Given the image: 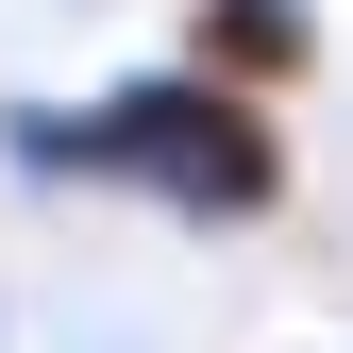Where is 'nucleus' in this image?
Here are the masks:
<instances>
[{
	"label": "nucleus",
	"instance_id": "3",
	"mask_svg": "<svg viewBox=\"0 0 353 353\" xmlns=\"http://www.w3.org/2000/svg\"><path fill=\"white\" fill-rule=\"evenodd\" d=\"M320 353H353V336H320Z\"/></svg>",
	"mask_w": 353,
	"mask_h": 353
},
{
	"label": "nucleus",
	"instance_id": "2",
	"mask_svg": "<svg viewBox=\"0 0 353 353\" xmlns=\"http://www.w3.org/2000/svg\"><path fill=\"white\" fill-rule=\"evenodd\" d=\"M168 51H185L202 84H236V101H303V84H320V0H185V34H168Z\"/></svg>",
	"mask_w": 353,
	"mask_h": 353
},
{
	"label": "nucleus",
	"instance_id": "1",
	"mask_svg": "<svg viewBox=\"0 0 353 353\" xmlns=\"http://www.w3.org/2000/svg\"><path fill=\"white\" fill-rule=\"evenodd\" d=\"M0 168L51 185V202H152L168 236H270L303 202L286 101H236V84H202L185 51L84 84V101H0Z\"/></svg>",
	"mask_w": 353,
	"mask_h": 353
}]
</instances>
